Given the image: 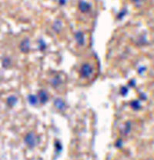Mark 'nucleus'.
Instances as JSON below:
<instances>
[{
    "instance_id": "obj_1",
    "label": "nucleus",
    "mask_w": 154,
    "mask_h": 160,
    "mask_svg": "<svg viewBox=\"0 0 154 160\" xmlns=\"http://www.w3.org/2000/svg\"><path fill=\"white\" fill-rule=\"evenodd\" d=\"M26 142L29 146H34L35 143H36V140L34 139V136L32 135H29L27 136L26 139Z\"/></svg>"
},
{
    "instance_id": "obj_2",
    "label": "nucleus",
    "mask_w": 154,
    "mask_h": 160,
    "mask_svg": "<svg viewBox=\"0 0 154 160\" xmlns=\"http://www.w3.org/2000/svg\"><path fill=\"white\" fill-rule=\"evenodd\" d=\"M15 99L16 98H15V97H10V98L8 99V103L11 105V106H13L14 104H15V101H16Z\"/></svg>"
}]
</instances>
